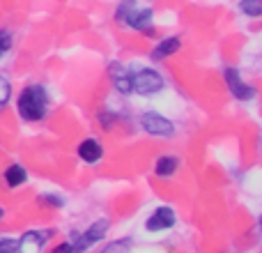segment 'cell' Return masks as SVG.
Returning a JSON list of instances; mask_svg holds the SVG:
<instances>
[{
	"instance_id": "6da1fadb",
	"label": "cell",
	"mask_w": 262,
	"mask_h": 253,
	"mask_svg": "<svg viewBox=\"0 0 262 253\" xmlns=\"http://www.w3.org/2000/svg\"><path fill=\"white\" fill-rule=\"evenodd\" d=\"M16 109H18V115L26 122H39V120H44L46 111H49V92H46V88L39 86V83L26 86L21 90V95H18Z\"/></svg>"
},
{
	"instance_id": "7a4b0ae2",
	"label": "cell",
	"mask_w": 262,
	"mask_h": 253,
	"mask_svg": "<svg viewBox=\"0 0 262 253\" xmlns=\"http://www.w3.org/2000/svg\"><path fill=\"white\" fill-rule=\"evenodd\" d=\"M120 23L134 28V30L143 32V35H154L152 28V9L149 7H138V0H124L120 5L118 14H115Z\"/></svg>"
},
{
	"instance_id": "3957f363",
	"label": "cell",
	"mask_w": 262,
	"mask_h": 253,
	"mask_svg": "<svg viewBox=\"0 0 262 253\" xmlns=\"http://www.w3.org/2000/svg\"><path fill=\"white\" fill-rule=\"evenodd\" d=\"M163 86H166L163 76L154 69H140V72L131 74V92H136V95H157V92L163 90Z\"/></svg>"
},
{
	"instance_id": "277c9868",
	"label": "cell",
	"mask_w": 262,
	"mask_h": 253,
	"mask_svg": "<svg viewBox=\"0 0 262 253\" xmlns=\"http://www.w3.org/2000/svg\"><path fill=\"white\" fill-rule=\"evenodd\" d=\"M108 226H111V223L106 221V219H101V221H95L85 233H83V235H78L76 240L69 242V246H72V253H85L90 246H95L99 240H104L106 233H108Z\"/></svg>"
},
{
	"instance_id": "5b68a950",
	"label": "cell",
	"mask_w": 262,
	"mask_h": 253,
	"mask_svg": "<svg viewBox=\"0 0 262 253\" xmlns=\"http://www.w3.org/2000/svg\"><path fill=\"white\" fill-rule=\"evenodd\" d=\"M140 126L149 136H157V138H170L175 134V124L168 118H163L161 113H154V111H147V113L140 115Z\"/></svg>"
},
{
	"instance_id": "8992f818",
	"label": "cell",
	"mask_w": 262,
	"mask_h": 253,
	"mask_svg": "<svg viewBox=\"0 0 262 253\" xmlns=\"http://www.w3.org/2000/svg\"><path fill=\"white\" fill-rule=\"evenodd\" d=\"M223 78H226V86H228V90H230V95L235 97V99H239V101L253 99L255 88L249 86V83L242 78V74L237 72L235 67H228L226 72H223Z\"/></svg>"
},
{
	"instance_id": "52a82bcc",
	"label": "cell",
	"mask_w": 262,
	"mask_h": 253,
	"mask_svg": "<svg viewBox=\"0 0 262 253\" xmlns=\"http://www.w3.org/2000/svg\"><path fill=\"white\" fill-rule=\"evenodd\" d=\"M175 221H177V217H175V212H172V207L161 205V207H157L147 217L145 228H147L149 233H161V230H170V228L175 226Z\"/></svg>"
},
{
	"instance_id": "ba28073f",
	"label": "cell",
	"mask_w": 262,
	"mask_h": 253,
	"mask_svg": "<svg viewBox=\"0 0 262 253\" xmlns=\"http://www.w3.org/2000/svg\"><path fill=\"white\" fill-rule=\"evenodd\" d=\"M53 235V230H28L21 235V240H18V249L16 253H41V249H44L46 240Z\"/></svg>"
},
{
	"instance_id": "9c48e42d",
	"label": "cell",
	"mask_w": 262,
	"mask_h": 253,
	"mask_svg": "<svg viewBox=\"0 0 262 253\" xmlns=\"http://www.w3.org/2000/svg\"><path fill=\"white\" fill-rule=\"evenodd\" d=\"M108 74H111V81H113V86L118 88L120 95H129L131 92V74L127 72V67L120 62H113L108 67Z\"/></svg>"
},
{
	"instance_id": "30bf717a",
	"label": "cell",
	"mask_w": 262,
	"mask_h": 253,
	"mask_svg": "<svg viewBox=\"0 0 262 253\" xmlns=\"http://www.w3.org/2000/svg\"><path fill=\"white\" fill-rule=\"evenodd\" d=\"M76 150H78V157H81L85 163H97L101 157H104V147H101V143L95 138H85Z\"/></svg>"
},
{
	"instance_id": "8fae6325",
	"label": "cell",
	"mask_w": 262,
	"mask_h": 253,
	"mask_svg": "<svg viewBox=\"0 0 262 253\" xmlns=\"http://www.w3.org/2000/svg\"><path fill=\"white\" fill-rule=\"evenodd\" d=\"M182 46L180 37H166V39H161L157 46L152 49V60H166L170 58L172 53H177Z\"/></svg>"
},
{
	"instance_id": "7c38bea8",
	"label": "cell",
	"mask_w": 262,
	"mask_h": 253,
	"mask_svg": "<svg viewBox=\"0 0 262 253\" xmlns=\"http://www.w3.org/2000/svg\"><path fill=\"white\" fill-rule=\"evenodd\" d=\"M180 168V159L172 157V154H163V157L157 159L154 163V175L157 177H172Z\"/></svg>"
},
{
	"instance_id": "4fadbf2b",
	"label": "cell",
	"mask_w": 262,
	"mask_h": 253,
	"mask_svg": "<svg viewBox=\"0 0 262 253\" xmlns=\"http://www.w3.org/2000/svg\"><path fill=\"white\" fill-rule=\"evenodd\" d=\"M28 180V173L23 166H18V163H12V166H7V171H5V182H7V186H21L23 182Z\"/></svg>"
},
{
	"instance_id": "5bb4252c",
	"label": "cell",
	"mask_w": 262,
	"mask_h": 253,
	"mask_svg": "<svg viewBox=\"0 0 262 253\" xmlns=\"http://www.w3.org/2000/svg\"><path fill=\"white\" fill-rule=\"evenodd\" d=\"M99 253H131V240H118L108 242Z\"/></svg>"
},
{
	"instance_id": "9a60e30c",
	"label": "cell",
	"mask_w": 262,
	"mask_h": 253,
	"mask_svg": "<svg viewBox=\"0 0 262 253\" xmlns=\"http://www.w3.org/2000/svg\"><path fill=\"white\" fill-rule=\"evenodd\" d=\"M239 9L246 14V16L258 18L260 12H262V5H260V0H242V3H239Z\"/></svg>"
},
{
	"instance_id": "2e32d148",
	"label": "cell",
	"mask_w": 262,
	"mask_h": 253,
	"mask_svg": "<svg viewBox=\"0 0 262 253\" xmlns=\"http://www.w3.org/2000/svg\"><path fill=\"white\" fill-rule=\"evenodd\" d=\"M37 203L46 205V207H62L64 200L60 198V196H53V194H41L39 198H37Z\"/></svg>"
},
{
	"instance_id": "e0dca14e",
	"label": "cell",
	"mask_w": 262,
	"mask_h": 253,
	"mask_svg": "<svg viewBox=\"0 0 262 253\" xmlns=\"http://www.w3.org/2000/svg\"><path fill=\"white\" fill-rule=\"evenodd\" d=\"M16 249H18V240L0 235V253H16Z\"/></svg>"
},
{
	"instance_id": "ac0fdd59",
	"label": "cell",
	"mask_w": 262,
	"mask_h": 253,
	"mask_svg": "<svg viewBox=\"0 0 262 253\" xmlns=\"http://www.w3.org/2000/svg\"><path fill=\"white\" fill-rule=\"evenodd\" d=\"M12 44H14L12 32H9V30H0V58H3V55L12 49Z\"/></svg>"
},
{
	"instance_id": "d6986e66",
	"label": "cell",
	"mask_w": 262,
	"mask_h": 253,
	"mask_svg": "<svg viewBox=\"0 0 262 253\" xmlns=\"http://www.w3.org/2000/svg\"><path fill=\"white\" fill-rule=\"evenodd\" d=\"M9 97H12V86H9V81L5 76H0V106L7 104Z\"/></svg>"
},
{
	"instance_id": "ffe728a7",
	"label": "cell",
	"mask_w": 262,
	"mask_h": 253,
	"mask_svg": "<svg viewBox=\"0 0 262 253\" xmlns=\"http://www.w3.org/2000/svg\"><path fill=\"white\" fill-rule=\"evenodd\" d=\"M51 253H72V246H69V242H64V244H60V246H55Z\"/></svg>"
},
{
	"instance_id": "44dd1931",
	"label": "cell",
	"mask_w": 262,
	"mask_h": 253,
	"mask_svg": "<svg viewBox=\"0 0 262 253\" xmlns=\"http://www.w3.org/2000/svg\"><path fill=\"white\" fill-rule=\"evenodd\" d=\"M3 217H5V209H3V207H0V219H3Z\"/></svg>"
}]
</instances>
